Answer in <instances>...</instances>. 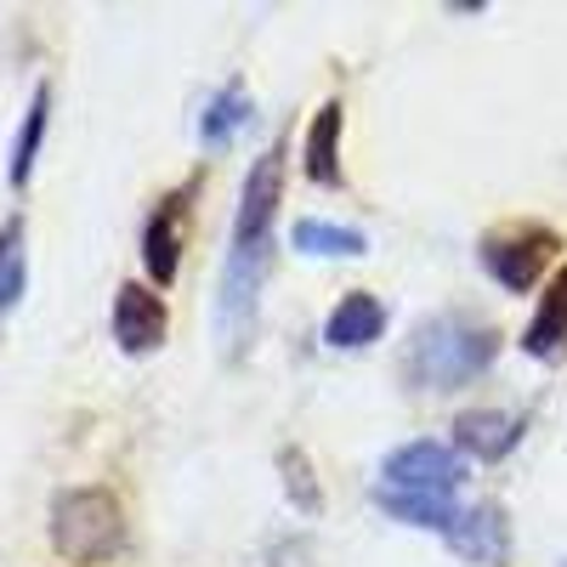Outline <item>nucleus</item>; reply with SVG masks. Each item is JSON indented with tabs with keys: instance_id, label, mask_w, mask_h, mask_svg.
I'll list each match as a JSON object with an SVG mask.
<instances>
[{
	"instance_id": "ddd939ff",
	"label": "nucleus",
	"mask_w": 567,
	"mask_h": 567,
	"mask_svg": "<svg viewBox=\"0 0 567 567\" xmlns=\"http://www.w3.org/2000/svg\"><path fill=\"white\" fill-rule=\"evenodd\" d=\"M45 125H52V85H34V97H29V109H23V125H18V136H12V159H7V182L18 187H29V176H34V165H40V148H45Z\"/></svg>"
},
{
	"instance_id": "f257e3e1",
	"label": "nucleus",
	"mask_w": 567,
	"mask_h": 567,
	"mask_svg": "<svg viewBox=\"0 0 567 567\" xmlns=\"http://www.w3.org/2000/svg\"><path fill=\"white\" fill-rule=\"evenodd\" d=\"M278 205H284V136L250 165L239 216H233V239H227V267H221V290H216V336L227 358H245L256 341V312H261V284L278 261Z\"/></svg>"
},
{
	"instance_id": "423d86ee",
	"label": "nucleus",
	"mask_w": 567,
	"mask_h": 567,
	"mask_svg": "<svg viewBox=\"0 0 567 567\" xmlns=\"http://www.w3.org/2000/svg\"><path fill=\"white\" fill-rule=\"evenodd\" d=\"M199 182H182L148 210L142 221V267H148V284L154 290H171L176 272H182V250H187V205H194Z\"/></svg>"
},
{
	"instance_id": "dca6fc26",
	"label": "nucleus",
	"mask_w": 567,
	"mask_h": 567,
	"mask_svg": "<svg viewBox=\"0 0 567 567\" xmlns=\"http://www.w3.org/2000/svg\"><path fill=\"white\" fill-rule=\"evenodd\" d=\"M374 505L386 516H398L403 528H425V534H449L454 523V499H420V494H392V488H374Z\"/></svg>"
},
{
	"instance_id": "20e7f679",
	"label": "nucleus",
	"mask_w": 567,
	"mask_h": 567,
	"mask_svg": "<svg viewBox=\"0 0 567 567\" xmlns=\"http://www.w3.org/2000/svg\"><path fill=\"white\" fill-rule=\"evenodd\" d=\"M556 250H561V233L545 227V221H499L477 239L483 272L511 296H528L534 284L556 267Z\"/></svg>"
},
{
	"instance_id": "6e6552de",
	"label": "nucleus",
	"mask_w": 567,
	"mask_h": 567,
	"mask_svg": "<svg viewBox=\"0 0 567 567\" xmlns=\"http://www.w3.org/2000/svg\"><path fill=\"white\" fill-rule=\"evenodd\" d=\"M443 545H449L460 561H471V567H505V561H511V516H505V505H499V499L465 505L454 523H449Z\"/></svg>"
},
{
	"instance_id": "0eeeda50",
	"label": "nucleus",
	"mask_w": 567,
	"mask_h": 567,
	"mask_svg": "<svg viewBox=\"0 0 567 567\" xmlns=\"http://www.w3.org/2000/svg\"><path fill=\"white\" fill-rule=\"evenodd\" d=\"M109 329H114V347H120L125 358H148V352H159L165 336H171V307H165V296L154 290V284L125 278L120 290H114V318H109Z\"/></svg>"
},
{
	"instance_id": "f03ea898",
	"label": "nucleus",
	"mask_w": 567,
	"mask_h": 567,
	"mask_svg": "<svg viewBox=\"0 0 567 567\" xmlns=\"http://www.w3.org/2000/svg\"><path fill=\"white\" fill-rule=\"evenodd\" d=\"M499 347H505V336L488 318H477V312H432L409 336L403 369L425 392H460L465 381H477V374L494 369Z\"/></svg>"
},
{
	"instance_id": "9b49d317",
	"label": "nucleus",
	"mask_w": 567,
	"mask_h": 567,
	"mask_svg": "<svg viewBox=\"0 0 567 567\" xmlns=\"http://www.w3.org/2000/svg\"><path fill=\"white\" fill-rule=\"evenodd\" d=\"M381 336H386V301H381V296H369V290L341 296V307L329 312V323H323V341L336 347V352L374 347Z\"/></svg>"
},
{
	"instance_id": "6ab92c4d",
	"label": "nucleus",
	"mask_w": 567,
	"mask_h": 567,
	"mask_svg": "<svg viewBox=\"0 0 567 567\" xmlns=\"http://www.w3.org/2000/svg\"><path fill=\"white\" fill-rule=\"evenodd\" d=\"M18 256H23V216H7L0 221V272H7Z\"/></svg>"
},
{
	"instance_id": "a211bd4d",
	"label": "nucleus",
	"mask_w": 567,
	"mask_h": 567,
	"mask_svg": "<svg viewBox=\"0 0 567 567\" xmlns=\"http://www.w3.org/2000/svg\"><path fill=\"white\" fill-rule=\"evenodd\" d=\"M23 284H29V261L18 256L7 272H0V312H12V307L23 301Z\"/></svg>"
},
{
	"instance_id": "7ed1b4c3",
	"label": "nucleus",
	"mask_w": 567,
	"mask_h": 567,
	"mask_svg": "<svg viewBox=\"0 0 567 567\" xmlns=\"http://www.w3.org/2000/svg\"><path fill=\"white\" fill-rule=\"evenodd\" d=\"M125 505L109 488H63L52 499V545L74 567H97L125 550Z\"/></svg>"
},
{
	"instance_id": "4468645a",
	"label": "nucleus",
	"mask_w": 567,
	"mask_h": 567,
	"mask_svg": "<svg viewBox=\"0 0 567 567\" xmlns=\"http://www.w3.org/2000/svg\"><path fill=\"white\" fill-rule=\"evenodd\" d=\"M245 125H250V85L233 74L216 97L205 103V114H199V142H205V148H227V142L239 136Z\"/></svg>"
},
{
	"instance_id": "1a4fd4ad",
	"label": "nucleus",
	"mask_w": 567,
	"mask_h": 567,
	"mask_svg": "<svg viewBox=\"0 0 567 567\" xmlns=\"http://www.w3.org/2000/svg\"><path fill=\"white\" fill-rule=\"evenodd\" d=\"M516 443H523V414H505V409H465L454 420V449L465 460H483L499 465Z\"/></svg>"
},
{
	"instance_id": "2eb2a0df",
	"label": "nucleus",
	"mask_w": 567,
	"mask_h": 567,
	"mask_svg": "<svg viewBox=\"0 0 567 567\" xmlns=\"http://www.w3.org/2000/svg\"><path fill=\"white\" fill-rule=\"evenodd\" d=\"M290 245H296L301 256H341V261H352V256H363V250H369V239H363L358 227L318 221V216H307V221H296V227H290Z\"/></svg>"
},
{
	"instance_id": "f8f14e48",
	"label": "nucleus",
	"mask_w": 567,
	"mask_h": 567,
	"mask_svg": "<svg viewBox=\"0 0 567 567\" xmlns=\"http://www.w3.org/2000/svg\"><path fill=\"white\" fill-rule=\"evenodd\" d=\"M341 125H347V109L329 97L318 114H312V125H307V182H318V187H341L347 182V171H341Z\"/></svg>"
},
{
	"instance_id": "9d476101",
	"label": "nucleus",
	"mask_w": 567,
	"mask_h": 567,
	"mask_svg": "<svg viewBox=\"0 0 567 567\" xmlns=\"http://www.w3.org/2000/svg\"><path fill=\"white\" fill-rule=\"evenodd\" d=\"M523 352L539 358V363H556L567 352V261L556 267V278L539 290V307L523 329Z\"/></svg>"
},
{
	"instance_id": "f3484780",
	"label": "nucleus",
	"mask_w": 567,
	"mask_h": 567,
	"mask_svg": "<svg viewBox=\"0 0 567 567\" xmlns=\"http://www.w3.org/2000/svg\"><path fill=\"white\" fill-rule=\"evenodd\" d=\"M278 477H284V494H290V505L301 516H318L323 511V494H318V477H312V460L301 443H284L278 449Z\"/></svg>"
},
{
	"instance_id": "39448f33",
	"label": "nucleus",
	"mask_w": 567,
	"mask_h": 567,
	"mask_svg": "<svg viewBox=\"0 0 567 567\" xmlns=\"http://www.w3.org/2000/svg\"><path fill=\"white\" fill-rule=\"evenodd\" d=\"M465 477V454L437 443V437H414L403 449H392L381 460V483L374 488H392V494H420V499H454Z\"/></svg>"
}]
</instances>
